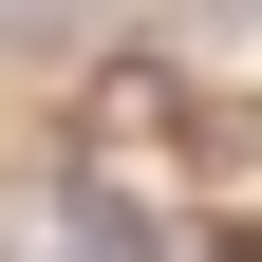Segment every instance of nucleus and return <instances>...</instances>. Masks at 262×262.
Wrapping results in <instances>:
<instances>
[{"instance_id":"f257e3e1","label":"nucleus","mask_w":262,"mask_h":262,"mask_svg":"<svg viewBox=\"0 0 262 262\" xmlns=\"http://www.w3.org/2000/svg\"><path fill=\"white\" fill-rule=\"evenodd\" d=\"M94 38H113V19H94V0H0V56H38V75H75Z\"/></svg>"}]
</instances>
